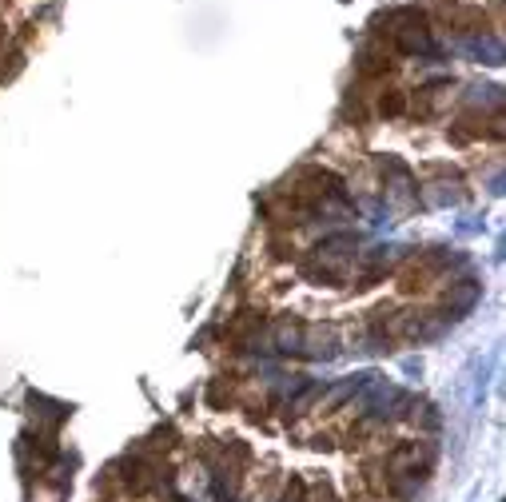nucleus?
I'll list each match as a JSON object with an SVG mask.
<instances>
[{
	"mask_svg": "<svg viewBox=\"0 0 506 502\" xmlns=\"http://www.w3.org/2000/svg\"><path fill=\"white\" fill-rule=\"evenodd\" d=\"M355 256H359L355 235L339 232L311 251V259L303 263V275H307L311 283H343L347 275H351V267H355Z\"/></svg>",
	"mask_w": 506,
	"mask_h": 502,
	"instance_id": "f257e3e1",
	"label": "nucleus"
},
{
	"mask_svg": "<svg viewBox=\"0 0 506 502\" xmlns=\"http://www.w3.org/2000/svg\"><path fill=\"white\" fill-rule=\"evenodd\" d=\"M391 40H395V48L407 52V56H431L434 52L431 28L422 25L419 13H395L391 16Z\"/></svg>",
	"mask_w": 506,
	"mask_h": 502,
	"instance_id": "f03ea898",
	"label": "nucleus"
},
{
	"mask_svg": "<svg viewBox=\"0 0 506 502\" xmlns=\"http://www.w3.org/2000/svg\"><path fill=\"white\" fill-rule=\"evenodd\" d=\"M299 355H307V359H335L339 355V331H335V323H311V327H303Z\"/></svg>",
	"mask_w": 506,
	"mask_h": 502,
	"instance_id": "7ed1b4c3",
	"label": "nucleus"
},
{
	"mask_svg": "<svg viewBox=\"0 0 506 502\" xmlns=\"http://www.w3.org/2000/svg\"><path fill=\"white\" fill-rule=\"evenodd\" d=\"M303 327H307V323H299L295 315L275 319L272 327H267V343H272V351H279V355H299V347H303Z\"/></svg>",
	"mask_w": 506,
	"mask_h": 502,
	"instance_id": "20e7f679",
	"label": "nucleus"
},
{
	"mask_svg": "<svg viewBox=\"0 0 506 502\" xmlns=\"http://www.w3.org/2000/svg\"><path fill=\"white\" fill-rule=\"evenodd\" d=\"M371 379H379V375H375V371H363V375H347L343 383H335V387H331L327 395H319V399H315V411H323V415H327V411H335V407L347 403L351 395L363 391V387H367Z\"/></svg>",
	"mask_w": 506,
	"mask_h": 502,
	"instance_id": "39448f33",
	"label": "nucleus"
},
{
	"mask_svg": "<svg viewBox=\"0 0 506 502\" xmlns=\"http://www.w3.org/2000/svg\"><path fill=\"white\" fill-rule=\"evenodd\" d=\"M482 299V283H474V279H458V283H451L446 287V315L451 319H462L470 311V307Z\"/></svg>",
	"mask_w": 506,
	"mask_h": 502,
	"instance_id": "423d86ee",
	"label": "nucleus"
},
{
	"mask_svg": "<svg viewBox=\"0 0 506 502\" xmlns=\"http://www.w3.org/2000/svg\"><path fill=\"white\" fill-rule=\"evenodd\" d=\"M462 196H467V192H462V184H458V180H451V184H427L422 187V204H427V208H446V204H462Z\"/></svg>",
	"mask_w": 506,
	"mask_h": 502,
	"instance_id": "0eeeda50",
	"label": "nucleus"
},
{
	"mask_svg": "<svg viewBox=\"0 0 506 502\" xmlns=\"http://www.w3.org/2000/svg\"><path fill=\"white\" fill-rule=\"evenodd\" d=\"M462 48H467L470 56H479L482 64H502V40L491 37V32H479V37H470Z\"/></svg>",
	"mask_w": 506,
	"mask_h": 502,
	"instance_id": "6e6552de",
	"label": "nucleus"
},
{
	"mask_svg": "<svg viewBox=\"0 0 506 502\" xmlns=\"http://www.w3.org/2000/svg\"><path fill=\"white\" fill-rule=\"evenodd\" d=\"M260 327H263V315L260 311H239V315L232 319V327H227V339H235V343H251L255 335H260Z\"/></svg>",
	"mask_w": 506,
	"mask_h": 502,
	"instance_id": "1a4fd4ad",
	"label": "nucleus"
},
{
	"mask_svg": "<svg viewBox=\"0 0 506 502\" xmlns=\"http://www.w3.org/2000/svg\"><path fill=\"white\" fill-rule=\"evenodd\" d=\"M355 60H359V72H363V76H379V72H387V68H391L383 44H363Z\"/></svg>",
	"mask_w": 506,
	"mask_h": 502,
	"instance_id": "9d476101",
	"label": "nucleus"
},
{
	"mask_svg": "<svg viewBox=\"0 0 506 502\" xmlns=\"http://www.w3.org/2000/svg\"><path fill=\"white\" fill-rule=\"evenodd\" d=\"M279 502H307V482H303V478H291Z\"/></svg>",
	"mask_w": 506,
	"mask_h": 502,
	"instance_id": "9b49d317",
	"label": "nucleus"
},
{
	"mask_svg": "<svg viewBox=\"0 0 506 502\" xmlns=\"http://www.w3.org/2000/svg\"><path fill=\"white\" fill-rule=\"evenodd\" d=\"M379 108H383L387 116H399V112L407 108V100H403V92H387V96H383V104H379Z\"/></svg>",
	"mask_w": 506,
	"mask_h": 502,
	"instance_id": "f8f14e48",
	"label": "nucleus"
},
{
	"mask_svg": "<svg viewBox=\"0 0 506 502\" xmlns=\"http://www.w3.org/2000/svg\"><path fill=\"white\" fill-rule=\"evenodd\" d=\"M223 395H232V383H227V379H215V383H211V391H208L211 407H220V403H223Z\"/></svg>",
	"mask_w": 506,
	"mask_h": 502,
	"instance_id": "ddd939ff",
	"label": "nucleus"
},
{
	"mask_svg": "<svg viewBox=\"0 0 506 502\" xmlns=\"http://www.w3.org/2000/svg\"><path fill=\"white\" fill-rule=\"evenodd\" d=\"M311 502H335L331 487H319V490H315V498H311Z\"/></svg>",
	"mask_w": 506,
	"mask_h": 502,
	"instance_id": "4468645a",
	"label": "nucleus"
}]
</instances>
